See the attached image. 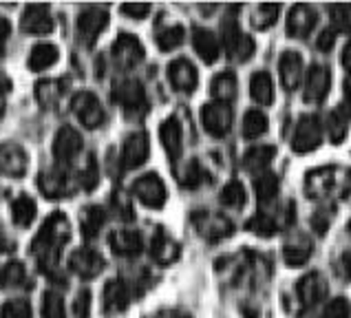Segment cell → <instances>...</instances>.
<instances>
[{
  "label": "cell",
  "instance_id": "cell-49",
  "mask_svg": "<svg viewBox=\"0 0 351 318\" xmlns=\"http://www.w3.org/2000/svg\"><path fill=\"white\" fill-rule=\"evenodd\" d=\"M73 312L77 318H88V314H91V292L88 290L77 292L75 303H73Z\"/></svg>",
  "mask_w": 351,
  "mask_h": 318
},
{
  "label": "cell",
  "instance_id": "cell-22",
  "mask_svg": "<svg viewBox=\"0 0 351 318\" xmlns=\"http://www.w3.org/2000/svg\"><path fill=\"white\" fill-rule=\"evenodd\" d=\"M193 47L206 64H215L219 56H221V42H219V38L204 27L193 29Z\"/></svg>",
  "mask_w": 351,
  "mask_h": 318
},
{
  "label": "cell",
  "instance_id": "cell-1",
  "mask_svg": "<svg viewBox=\"0 0 351 318\" xmlns=\"http://www.w3.org/2000/svg\"><path fill=\"white\" fill-rule=\"evenodd\" d=\"M71 238V223L62 212H53L47 217V221L40 228L32 243V252L38 261V267L45 274H56L58 270V256L62 245Z\"/></svg>",
  "mask_w": 351,
  "mask_h": 318
},
{
  "label": "cell",
  "instance_id": "cell-60",
  "mask_svg": "<svg viewBox=\"0 0 351 318\" xmlns=\"http://www.w3.org/2000/svg\"><path fill=\"white\" fill-rule=\"evenodd\" d=\"M347 230H349V234H351V221H349V225H347Z\"/></svg>",
  "mask_w": 351,
  "mask_h": 318
},
{
  "label": "cell",
  "instance_id": "cell-19",
  "mask_svg": "<svg viewBox=\"0 0 351 318\" xmlns=\"http://www.w3.org/2000/svg\"><path fill=\"white\" fill-rule=\"evenodd\" d=\"M316 27V14L312 7L307 5H294L287 14V36L303 40L312 34Z\"/></svg>",
  "mask_w": 351,
  "mask_h": 318
},
{
  "label": "cell",
  "instance_id": "cell-50",
  "mask_svg": "<svg viewBox=\"0 0 351 318\" xmlns=\"http://www.w3.org/2000/svg\"><path fill=\"white\" fill-rule=\"evenodd\" d=\"M202 179H204V171L199 168L197 162H190L188 168L184 171V175H182V184H186L188 188H195V186L202 184Z\"/></svg>",
  "mask_w": 351,
  "mask_h": 318
},
{
  "label": "cell",
  "instance_id": "cell-7",
  "mask_svg": "<svg viewBox=\"0 0 351 318\" xmlns=\"http://www.w3.org/2000/svg\"><path fill=\"white\" fill-rule=\"evenodd\" d=\"M71 108L75 117L82 122V126L86 128H99L106 122V113L99 99L91 93V91H80L73 95L71 99Z\"/></svg>",
  "mask_w": 351,
  "mask_h": 318
},
{
  "label": "cell",
  "instance_id": "cell-17",
  "mask_svg": "<svg viewBox=\"0 0 351 318\" xmlns=\"http://www.w3.org/2000/svg\"><path fill=\"white\" fill-rule=\"evenodd\" d=\"M82 151V135L73 126H62L53 137V157L60 164H66Z\"/></svg>",
  "mask_w": 351,
  "mask_h": 318
},
{
  "label": "cell",
  "instance_id": "cell-38",
  "mask_svg": "<svg viewBox=\"0 0 351 318\" xmlns=\"http://www.w3.org/2000/svg\"><path fill=\"white\" fill-rule=\"evenodd\" d=\"M267 133V117L263 111H258V108H252V111H247L245 117H243V135L247 139H256L261 135Z\"/></svg>",
  "mask_w": 351,
  "mask_h": 318
},
{
  "label": "cell",
  "instance_id": "cell-39",
  "mask_svg": "<svg viewBox=\"0 0 351 318\" xmlns=\"http://www.w3.org/2000/svg\"><path fill=\"white\" fill-rule=\"evenodd\" d=\"M245 188L241 186L239 182H230L223 186V191H221V204L226 208H230V210H241V208L245 206Z\"/></svg>",
  "mask_w": 351,
  "mask_h": 318
},
{
  "label": "cell",
  "instance_id": "cell-48",
  "mask_svg": "<svg viewBox=\"0 0 351 318\" xmlns=\"http://www.w3.org/2000/svg\"><path fill=\"white\" fill-rule=\"evenodd\" d=\"M99 182V171H97V162L93 157H88V164L84 166V171L80 173V184H82L86 191H91V188H95Z\"/></svg>",
  "mask_w": 351,
  "mask_h": 318
},
{
  "label": "cell",
  "instance_id": "cell-32",
  "mask_svg": "<svg viewBox=\"0 0 351 318\" xmlns=\"http://www.w3.org/2000/svg\"><path fill=\"white\" fill-rule=\"evenodd\" d=\"M250 95H252L254 102L258 104H272L274 102V82L265 71H256L250 80Z\"/></svg>",
  "mask_w": 351,
  "mask_h": 318
},
{
  "label": "cell",
  "instance_id": "cell-54",
  "mask_svg": "<svg viewBox=\"0 0 351 318\" xmlns=\"http://www.w3.org/2000/svg\"><path fill=\"white\" fill-rule=\"evenodd\" d=\"M9 34H12V27H9V23H7L3 16H0V51H3V47L7 42Z\"/></svg>",
  "mask_w": 351,
  "mask_h": 318
},
{
  "label": "cell",
  "instance_id": "cell-10",
  "mask_svg": "<svg viewBox=\"0 0 351 318\" xmlns=\"http://www.w3.org/2000/svg\"><path fill=\"white\" fill-rule=\"evenodd\" d=\"M193 221L197 225L199 234L208 241H221V238H228L234 232V225L228 217L217 215V212H197L193 217Z\"/></svg>",
  "mask_w": 351,
  "mask_h": 318
},
{
  "label": "cell",
  "instance_id": "cell-18",
  "mask_svg": "<svg viewBox=\"0 0 351 318\" xmlns=\"http://www.w3.org/2000/svg\"><path fill=\"white\" fill-rule=\"evenodd\" d=\"M296 292H298V301L303 303L305 310H312V307H316L327 296V281L318 272H312L300 278Z\"/></svg>",
  "mask_w": 351,
  "mask_h": 318
},
{
  "label": "cell",
  "instance_id": "cell-4",
  "mask_svg": "<svg viewBox=\"0 0 351 318\" xmlns=\"http://www.w3.org/2000/svg\"><path fill=\"white\" fill-rule=\"evenodd\" d=\"M108 27V12L102 7H88L82 14L77 16V42L84 47H93L97 42V38L102 36V32Z\"/></svg>",
  "mask_w": 351,
  "mask_h": 318
},
{
  "label": "cell",
  "instance_id": "cell-27",
  "mask_svg": "<svg viewBox=\"0 0 351 318\" xmlns=\"http://www.w3.org/2000/svg\"><path fill=\"white\" fill-rule=\"evenodd\" d=\"M312 241L305 234H294L292 238H287V243L283 245V258L287 265L298 267L305 265L312 256Z\"/></svg>",
  "mask_w": 351,
  "mask_h": 318
},
{
  "label": "cell",
  "instance_id": "cell-28",
  "mask_svg": "<svg viewBox=\"0 0 351 318\" xmlns=\"http://www.w3.org/2000/svg\"><path fill=\"white\" fill-rule=\"evenodd\" d=\"M150 254H153L155 261L162 263V265L175 263L179 258V243L173 236H168L164 230H159L153 236V243H150Z\"/></svg>",
  "mask_w": 351,
  "mask_h": 318
},
{
  "label": "cell",
  "instance_id": "cell-41",
  "mask_svg": "<svg viewBox=\"0 0 351 318\" xmlns=\"http://www.w3.org/2000/svg\"><path fill=\"white\" fill-rule=\"evenodd\" d=\"M329 20L336 32L351 34V3H338L329 7Z\"/></svg>",
  "mask_w": 351,
  "mask_h": 318
},
{
  "label": "cell",
  "instance_id": "cell-23",
  "mask_svg": "<svg viewBox=\"0 0 351 318\" xmlns=\"http://www.w3.org/2000/svg\"><path fill=\"white\" fill-rule=\"evenodd\" d=\"M38 188L45 197L60 199L69 193V177L62 168H49L38 175Z\"/></svg>",
  "mask_w": 351,
  "mask_h": 318
},
{
  "label": "cell",
  "instance_id": "cell-13",
  "mask_svg": "<svg viewBox=\"0 0 351 318\" xmlns=\"http://www.w3.org/2000/svg\"><path fill=\"white\" fill-rule=\"evenodd\" d=\"M20 29L25 34H34V36H45L53 32V16L51 9L47 5H29L23 18H20Z\"/></svg>",
  "mask_w": 351,
  "mask_h": 318
},
{
  "label": "cell",
  "instance_id": "cell-30",
  "mask_svg": "<svg viewBox=\"0 0 351 318\" xmlns=\"http://www.w3.org/2000/svg\"><path fill=\"white\" fill-rule=\"evenodd\" d=\"M210 91L215 95V102H221V104H230L232 99L237 97L239 91V82H237V75L232 71H223L219 73L213 84H210Z\"/></svg>",
  "mask_w": 351,
  "mask_h": 318
},
{
  "label": "cell",
  "instance_id": "cell-9",
  "mask_svg": "<svg viewBox=\"0 0 351 318\" xmlns=\"http://www.w3.org/2000/svg\"><path fill=\"white\" fill-rule=\"evenodd\" d=\"M338 179V168L336 166H320L309 171L305 177V195L309 199H325L334 193Z\"/></svg>",
  "mask_w": 351,
  "mask_h": 318
},
{
  "label": "cell",
  "instance_id": "cell-61",
  "mask_svg": "<svg viewBox=\"0 0 351 318\" xmlns=\"http://www.w3.org/2000/svg\"><path fill=\"white\" fill-rule=\"evenodd\" d=\"M175 318H190V316H184V314H182V316H175Z\"/></svg>",
  "mask_w": 351,
  "mask_h": 318
},
{
  "label": "cell",
  "instance_id": "cell-43",
  "mask_svg": "<svg viewBox=\"0 0 351 318\" xmlns=\"http://www.w3.org/2000/svg\"><path fill=\"white\" fill-rule=\"evenodd\" d=\"M245 228L250 232L258 234V236H272L278 230V223L274 221V217L258 212V215H254L252 219H250V221L245 223Z\"/></svg>",
  "mask_w": 351,
  "mask_h": 318
},
{
  "label": "cell",
  "instance_id": "cell-36",
  "mask_svg": "<svg viewBox=\"0 0 351 318\" xmlns=\"http://www.w3.org/2000/svg\"><path fill=\"white\" fill-rule=\"evenodd\" d=\"M254 193L258 197L261 204H269L274 201L278 195V177L274 173H258L254 179Z\"/></svg>",
  "mask_w": 351,
  "mask_h": 318
},
{
  "label": "cell",
  "instance_id": "cell-11",
  "mask_svg": "<svg viewBox=\"0 0 351 318\" xmlns=\"http://www.w3.org/2000/svg\"><path fill=\"white\" fill-rule=\"evenodd\" d=\"M27 168H29V155L23 146L16 142L0 144V173L20 179L27 175Z\"/></svg>",
  "mask_w": 351,
  "mask_h": 318
},
{
  "label": "cell",
  "instance_id": "cell-56",
  "mask_svg": "<svg viewBox=\"0 0 351 318\" xmlns=\"http://www.w3.org/2000/svg\"><path fill=\"white\" fill-rule=\"evenodd\" d=\"M9 91H12V80H9L7 75L0 73V97L7 95Z\"/></svg>",
  "mask_w": 351,
  "mask_h": 318
},
{
  "label": "cell",
  "instance_id": "cell-37",
  "mask_svg": "<svg viewBox=\"0 0 351 318\" xmlns=\"http://www.w3.org/2000/svg\"><path fill=\"white\" fill-rule=\"evenodd\" d=\"M278 14H280V7L276 3H263L252 12V25L258 29V32H265V29L276 25Z\"/></svg>",
  "mask_w": 351,
  "mask_h": 318
},
{
  "label": "cell",
  "instance_id": "cell-53",
  "mask_svg": "<svg viewBox=\"0 0 351 318\" xmlns=\"http://www.w3.org/2000/svg\"><path fill=\"white\" fill-rule=\"evenodd\" d=\"M312 225H314V230H318L320 234H325L327 225H329V215L327 212H316L314 219H312Z\"/></svg>",
  "mask_w": 351,
  "mask_h": 318
},
{
  "label": "cell",
  "instance_id": "cell-2",
  "mask_svg": "<svg viewBox=\"0 0 351 318\" xmlns=\"http://www.w3.org/2000/svg\"><path fill=\"white\" fill-rule=\"evenodd\" d=\"M221 45L226 49V53L232 58L234 62H247V60L252 58L256 51L254 40L241 32L239 20H237V9H232V12H230L223 20Z\"/></svg>",
  "mask_w": 351,
  "mask_h": 318
},
{
  "label": "cell",
  "instance_id": "cell-5",
  "mask_svg": "<svg viewBox=\"0 0 351 318\" xmlns=\"http://www.w3.org/2000/svg\"><path fill=\"white\" fill-rule=\"evenodd\" d=\"M133 195L139 204H144L150 210H159L164 208L166 199H168V191H166V184L162 182V177L157 173H146L137 179L133 184Z\"/></svg>",
  "mask_w": 351,
  "mask_h": 318
},
{
  "label": "cell",
  "instance_id": "cell-3",
  "mask_svg": "<svg viewBox=\"0 0 351 318\" xmlns=\"http://www.w3.org/2000/svg\"><path fill=\"white\" fill-rule=\"evenodd\" d=\"M113 99L124 108V113L133 119H139L148 111V97L139 80H122V82L115 86Z\"/></svg>",
  "mask_w": 351,
  "mask_h": 318
},
{
  "label": "cell",
  "instance_id": "cell-45",
  "mask_svg": "<svg viewBox=\"0 0 351 318\" xmlns=\"http://www.w3.org/2000/svg\"><path fill=\"white\" fill-rule=\"evenodd\" d=\"M43 318H64V301L53 290L43 294Z\"/></svg>",
  "mask_w": 351,
  "mask_h": 318
},
{
  "label": "cell",
  "instance_id": "cell-44",
  "mask_svg": "<svg viewBox=\"0 0 351 318\" xmlns=\"http://www.w3.org/2000/svg\"><path fill=\"white\" fill-rule=\"evenodd\" d=\"M25 278H27L25 267L18 261L7 263L3 270H0V285L3 287H18V285L25 283Z\"/></svg>",
  "mask_w": 351,
  "mask_h": 318
},
{
  "label": "cell",
  "instance_id": "cell-58",
  "mask_svg": "<svg viewBox=\"0 0 351 318\" xmlns=\"http://www.w3.org/2000/svg\"><path fill=\"white\" fill-rule=\"evenodd\" d=\"M345 108H347V113L351 115V75L347 77V82H345Z\"/></svg>",
  "mask_w": 351,
  "mask_h": 318
},
{
  "label": "cell",
  "instance_id": "cell-6",
  "mask_svg": "<svg viewBox=\"0 0 351 318\" xmlns=\"http://www.w3.org/2000/svg\"><path fill=\"white\" fill-rule=\"evenodd\" d=\"M323 142V126L316 115H303L298 119L292 135V151L298 155L312 153Z\"/></svg>",
  "mask_w": 351,
  "mask_h": 318
},
{
  "label": "cell",
  "instance_id": "cell-52",
  "mask_svg": "<svg viewBox=\"0 0 351 318\" xmlns=\"http://www.w3.org/2000/svg\"><path fill=\"white\" fill-rule=\"evenodd\" d=\"M334 42H336V32L334 29H325V32L320 34V38L316 40V47L320 51H329V49L334 47Z\"/></svg>",
  "mask_w": 351,
  "mask_h": 318
},
{
  "label": "cell",
  "instance_id": "cell-14",
  "mask_svg": "<svg viewBox=\"0 0 351 318\" xmlns=\"http://www.w3.org/2000/svg\"><path fill=\"white\" fill-rule=\"evenodd\" d=\"M329 86H332V75H329V69L323 64H312L305 77V102L320 104L329 93Z\"/></svg>",
  "mask_w": 351,
  "mask_h": 318
},
{
  "label": "cell",
  "instance_id": "cell-29",
  "mask_svg": "<svg viewBox=\"0 0 351 318\" xmlns=\"http://www.w3.org/2000/svg\"><path fill=\"white\" fill-rule=\"evenodd\" d=\"M60 58V51L58 47L51 45V42H38L32 53H29V69L32 71H47V69H51Z\"/></svg>",
  "mask_w": 351,
  "mask_h": 318
},
{
  "label": "cell",
  "instance_id": "cell-42",
  "mask_svg": "<svg viewBox=\"0 0 351 318\" xmlns=\"http://www.w3.org/2000/svg\"><path fill=\"white\" fill-rule=\"evenodd\" d=\"M327 131H329V139H332L334 144H340L347 137V115L343 108H336V111L329 113Z\"/></svg>",
  "mask_w": 351,
  "mask_h": 318
},
{
  "label": "cell",
  "instance_id": "cell-33",
  "mask_svg": "<svg viewBox=\"0 0 351 318\" xmlns=\"http://www.w3.org/2000/svg\"><path fill=\"white\" fill-rule=\"evenodd\" d=\"M36 215H38V206L36 201L29 195H20L14 199L12 204V219L14 223L20 228H29L36 221Z\"/></svg>",
  "mask_w": 351,
  "mask_h": 318
},
{
  "label": "cell",
  "instance_id": "cell-46",
  "mask_svg": "<svg viewBox=\"0 0 351 318\" xmlns=\"http://www.w3.org/2000/svg\"><path fill=\"white\" fill-rule=\"evenodd\" d=\"M0 318H32V305L25 298H12L3 305Z\"/></svg>",
  "mask_w": 351,
  "mask_h": 318
},
{
  "label": "cell",
  "instance_id": "cell-16",
  "mask_svg": "<svg viewBox=\"0 0 351 318\" xmlns=\"http://www.w3.org/2000/svg\"><path fill=\"white\" fill-rule=\"evenodd\" d=\"M168 80L177 91L182 93H193L197 88L199 82V75H197V69L195 64L190 62L186 58H177L173 62L168 64Z\"/></svg>",
  "mask_w": 351,
  "mask_h": 318
},
{
  "label": "cell",
  "instance_id": "cell-12",
  "mask_svg": "<svg viewBox=\"0 0 351 318\" xmlns=\"http://www.w3.org/2000/svg\"><path fill=\"white\" fill-rule=\"evenodd\" d=\"M113 58L122 69H133L144 60V45L137 36L119 34L113 42Z\"/></svg>",
  "mask_w": 351,
  "mask_h": 318
},
{
  "label": "cell",
  "instance_id": "cell-40",
  "mask_svg": "<svg viewBox=\"0 0 351 318\" xmlns=\"http://www.w3.org/2000/svg\"><path fill=\"white\" fill-rule=\"evenodd\" d=\"M184 38H186V32H184V27H168L164 29V32H159L157 34V47L162 49V51H175L177 47H182L184 45Z\"/></svg>",
  "mask_w": 351,
  "mask_h": 318
},
{
  "label": "cell",
  "instance_id": "cell-34",
  "mask_svg": "<svg viewBox=\"0 0 351 318\" xmlns=\"http://www.w3.org/2000/svg\"><path fill=\"white\" fill-rule=\"evenodd\" d=\"M274 155H276L274 146H265V144L252 146L243 157V166L247 168V171H252V173H265V168L274 159Z\"/></svg>",
  "mask_w": 351,
  "mask_h": 318
},
{
  "label": "cell",
  "instance_id": "cell-8",
  "mask_svg": "<svg viewBox=\"0 0 351 318\" xmlns=\"http://www.w3.org/2000/svg\"><path fill=\"white\" fill-rule=\"evenodd\" d=\"M202 124L213 137H226L232 128V108L221 102L206 104L202 108Z\"/></svg>",
  "mask_w": 351,
  "mask_h": 318
},
{
  "label": "cell",
  "instance_id": "cell-35",
  "mask_svg": "<svg viewBox=\"0 0 351 318\" xmlns=\"http://www.w3.org/2000/svg\"><path fill=\"white\" fill-rule=\"evenodd\" d=\"M104 223H106L104 208H99V206H88V208H84L82 219H80V225H82V234L86 238L97 236L99 230L104 228Z\"/></svg>",
  "mask_w": 351,
  "mask_h": 318
},
{
  "label": "cell",
  "instance_id": "cell-21",
  "mask_svg": "<svg viewBox=\"0 0 351 318\" xmlns=\"http://www.w3.org/2000/svg\"><path fill=\"white\" fill-rule=\"evenodd\" d=\"M159 139L164 144V151L168 153V157L177 162L184 153V128L179 124L177 117H168L159 126Z\"/></svg>",
  "mask_w": 351,
  "mask_h": 318
},
{
  "label": "cell",
  "instance_id": "cell-47",
  "mask_svg": "<svg viewBox=\"0 0 351 318\" xmlns=\"http://www.w3.org/2000/svg\"><path fill=\"white\" fill-rule=\"evenodd\" d=\"M323 318H351V305L347 298L338 296L334 301H329L325 305V312H323Z\"/></svg>",
  "mask_w": 351,
  "mask_h": 318
},
{
  "label": "cell",
  "instance_id": "cell-51",
  "mask_svg": "<svg viewBox=\"0 0 351 318\" xmlns=\"http://www.w3.org/2000/svg\"><path fill=\"white\" fill-rule=\"evenodd\" d=\"M122 14L133 20H144L150 14V5L148 3H126V5H122Z\"/></svg>",
  "mask_w": 351,
  "mask_h": 318
},
{
  "label": "cell",
  "instance_id": "cell-57",
  "mask_svg": "<svg viewBox=\"0 0 351 318\" xmlns=\"http://www.w3.org/2000/svg\"><path fill=\"white\" fill-rule=\"evenodd\" d=\"M340 193H343V197L347 199V201H351V171L343 179V191H340Z\"/></svg>",
  "mask_w": 351,
  "mask_h": 318
},
{
  "label": "cell",
  "instance_id": "cell-55",
  "mask_svg": "<svg viewBox=\"0 0 351 318\" xmlns=\"http://www.w3.org/2000/svg\"><path fill=\"white\" fill-rule=\"evenodd\" d=\"M340 265H343V272L347 278H351V250L343 254V258H340Z\"/></svg>",
  "mask_w": 351,
  "mask_h": 318
},
{
  "label": "cell",
  "instance_id": "cell-25",
  "mask_svg": "<svg viewBox=\"0 0 351 318\" xmlns=\"http://www.w3.org/2000/svg\"><path fill=\"white\" fill-rule=\"evenodd\" d=\"M108 243H111L113 252L117 256H126V258H135L142 254L144 250V238L139 232L135 230H119V232H113L111 238H108Z\"/></svg>",
  "mask_w": 351,
  "mask_h": 318
},
{
  "label": "cell",
  "instance_id": "cell-59",
  "mask_svg": "<svg viewBox=\"0 0 351 318\" xmlns=\"http://www.w3.org/2000/svg\"><path fill=\"white\" fill-rule=\"evenodd\" d=\"M343 66L351 71V42L343 49Z\"/></svg>",
  "mask_w": 351,
  "mask_h": 318
},
{
  "label": "cell",
  "instance_id": "cell-24",
  "mask_svg": "<svg viewBox=\"0 0 351 318\" xmlns=\"http://www.w3.org/2000/svg\"><path fill=\"white\" fill-rule=\"evenodd\" d=\"M278 73L280 82H283L287 91H294V88H298L300 80H303V58L296 51H285L278 60Z\"/></svg>",
  "mask_w": 351,
  "mask_h": 318
},
{
  "label": "cell",
  "instance_id": "cell-26",
  "mask_svg": "<svg viewBox=\"0 0 351 318\" xmlns=\"http://www.w3.org/2000/svg\"><path fill=\"white\" fill-rule=\"evenodd\" d=\"M130 303V287L122 281V278H113L104 287V310L106 312H124Z\"/></svg>",
  "mask_w": 351,
  "mask_h": 318
},
{
  "label": "cell",
  "instance_id": "cell-15",
  "mask_svg": "<svg viewBox=\"0 0 351 318\" xmlns=\"http://www.w3.org/2000/svg\"><path fill=\"white\" fill-rule=\"evenodd\" d=\"M104 256L97 250H91V247H82V250H75L69 258V267L82 278H95L99 272L104 270Z\"/></svg>",
  "mask_w": 351,
  "mask_h": 318
},
{
  "label": "cell",
  "instance_id": "cell-31",
  "mask_svg": "<svg viewBox=\"0 0 351 318\" xmlns=\"http://www.w3.org/2000/svg\"><path fill=\"white\" fill-rule=\"evenodd\" d=\"M64 95L62 80H40L36 84V97L43 108H56Z\"/></svg>",
  "mask_w": 351,
  "mask_h": 318
},
{
  "label": "cell",
  "instance_id": "cell-20",
  "mask_svg": "<svg viewBox=\"0 0 351 318\" xmlns=\"http://www.w3.org/2000/svg\"><path fill=\"white\" fill-rule=\"evenodd\" d=\"M150 153V146H148V137L144 131H135L130 133L124 139V146H122V164L124 168H137L142 166Z\"/></svg>",
  "mask_w": 351,
  "mask_h": 318
}]
</instances>
